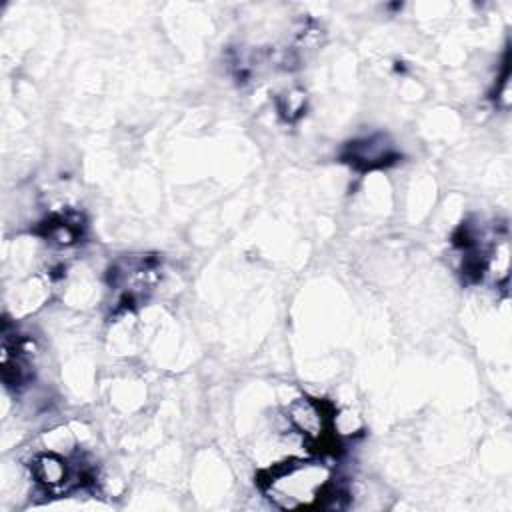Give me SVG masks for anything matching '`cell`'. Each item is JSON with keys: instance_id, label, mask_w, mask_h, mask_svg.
I'll return each mask as SVG.
<instances>
[{"instance_id": "obj_3", "label": "cell", "mask_w": 512, "mask_h": 512, "mask_svg": "<svg viewBox=\"0 0 512 512\" xmlns=\"http://www.w3.org/2000/svg\"><path fill=\"white\" fill-rule=\"evenodd\" d=\"M292 424L322 452H334V408L326 400L300 398L290 406Z\"/></svg>"}, {"instance_id": "obj_4", "label": "cell", "mask_w": 512, "mask_h": 512, "mask_svg": "<svg viewBox=\"0 0 512 512\" xmlns=\"http://www.w3.org/2000/svg\"><path fill=\"white\" fill-rule=\"evenodd\" d=\"M342 162L350 164L358 172L388 168L400 160L396 144L386 134H372L364 138L350 140L342 154Z\"/></svg>"}, {"instance_id": "obj_5", "label": "cell", "mask_w": 512, "mask_h": 512, "mask_svg": "<svg viewBox=\"0 0 512 512\" xmlns=\"http://www.w3.org/2000/svg\"><path fill=\"white\" fill-rule=\"evenodd\" d=\"M82 230H84V224H82V216L78 212H60V214H52L50 218H46L40 224L38 234L42 238H46L50 244L70 246L80 240Z\"/></svg>"}, {"instance_id": "obj_2", "label": "cell", "mask_w": 512, "mask_h": 512, "mask_svg": "<svg viewBox=\"0 0 512 512\" xmlns=\"http://www.w3.org/2000/svg\"><path fill=\"white\" fill-rule=\"evenodd\" d=\"M160 260L156 256L130 254L118 258L108 270V286L118 292V304L128 310L158 282Z\"/></svg>"}, {"instance_id": "obj_1", "label": "cell", "mask_w": 512, "mask_h": 512, "mask_svg": "<svg viewBox=\"0 0 512 512\" xmlns=\"http://www.w3.org/2000/svg\"><path fill=\"white\" fill-rule=\"evenodd\" d=\"M258 484L278 508H338L346 494L334 484L330 468L312 460H286L258 474Z\"/></svg>"}]
</instances>
